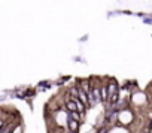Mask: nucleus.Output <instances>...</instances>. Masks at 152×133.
I'll list each match as a JSON object with an SVG mask.
<instances>
[{"mask_svg": "<svg viewBox=\"0 0 152 133\" xmlns=\"http://www.w3.org/2000/svg\"><path fill=\"white\" fill-rule=\"evenodd\" d=\"M69 127H70V130L72 132H76L78 130V121H75V120H69Z\"/></svg>", "mask_w": 152, "mask_h": 133, "instance_id": "7ed1b4c3", "label": "nucleus"}, {"mask_svg": "<svg viewBox=\"0 0 152 133\" xmlns=\"http://www.w3.org/2000/svg\"><path fill=\"white\" fill-rule=\"evenodd\" d=\"M79 100L85 105V108H88V106H91V102H90V96H88V93L87 91H84V90H79Z\"/></svg>", "mask_w": 152, "mask_h": 133, "instance_id": "f257e3e1", "label": "nucleus"}, {"mask_svg": "<svg viewBox=\"0 0 152 133\" xmlns=\"http://www.w3.org/2000/svg\"><path fill=\"white\" fill-rule=\"evenodd\" d=\"M100 94H102V100L107 102V99H109V94H107V91H106V87H102V88H100Z\"/></svg>", "mask_w": 152, "mask_h": 133, "instance_id": "20e7f679", "label": "nucleus"}, {"mask_svg": "<svg viewBox=\"0 0 152 133\" xmlns=\"http://www.w3.org/2000/svg\"><path fill=\"white\" fill-rule=\"evenodd\" d=\"M69 133H76V132H72V130H70V132H69Z\"/></svg>", "mask_w": 152, "mask_h": 133, "instance_id": "423d86ee", "label": "nucleus"}, {"mask_svg": "<svg viewBox=\"0 0 152 133\" xmlns=\"http://www.w3.org/2000/svg\"><path fill=\"white\" fill-rule=\"evenodd\" d=\"M66 108L69 109V112H78V105H76V102L73 99L66 102Z\"/></svg>", "mask_w": 152, "mask_h": 133, "instance_id": "f03ea898", "label": "nucleus"}, {"mask_svg": "<svg viewBox=\"0 0 152 133\" xmlns=\"http://www.w3.org/2000/svg\"><path fill=\"white\" fill-rule=\"evenodd\" d=\"M70 118L75 120V121H81V115L78 112H70Z\"/></svg>", "mask_w": 152, "mask_h": 133, "instance_id": "39448f33", "label": "nucleus"}]
</instances>
